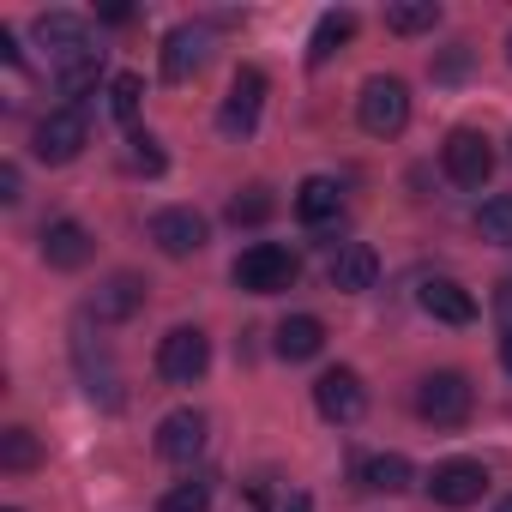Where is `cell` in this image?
I'll return each instance as SVG.
<instances>
[{
  "mask_svg": "<svg viewBox=\"0 0 512 512\" xmlns=\"http://www.w3.org/2000/svg\"><path fill=\"white\" fill-rule=\"evenodd\" d=\"M440 163H446V175H452L458 187H482V181L494 175V145H488L476 127H458V133H446Z\"/></svg>",
  "mask_w": 512,
  "mask_h": 512,
  "instance_id": "52a82bcc",
  "label": "cell"
},
{
  "mask_svg": "<svg viewBox=\"0 0 512 512\" xmlns=\"http://www.w3.org/2000/svg\"><path fill=\"white\" fill-rule=\"evenodd\" d=\"M85 109L79 103H67V109H49L43 121H37V157L43 163H73L79 151H85Z\"/></svg>",
  "mask_w": 512,
  "mask_h": 512,
  "instance_id": "9c48e42d",
  "label": "cell"
},
{
  "mask_svg": "<svg viewBox=\"0 0 512 512\" xmlns=\"http://www.w3.org/2000/svg\"><path fill=\"white\" fill-rule=\"evenodd\" d=\"M43 464V440L31 428H7L0 434V470H37Z\"/></svg>",
  "mask_w": 512,
  "mask_h": 512,
  "instance_id": "d4e9b609",
  "label": "cell"
},
{
  "mask_svg": "<svg viewBox=\"0 0 512 512\" xmlns=\"http://www.w3.org/2000/svg\"><path fill=\"white\" fill-rule=\"evenodd\" d=\"M326 350V326L314 320V314H290L284 326H278V356L284 362H308V356H320Z\"/></svg>",
  "mask_w": 512,
  "mask_h": 512,
  "instance_id": "d6986e66",
  "label": "cell"
},
{
  "mask_svg": "<svg viewBox=\"0 0 512 512\" xmlns=\"http://www.w3.org/2000/svg\"><path fill=\"white\" fill-rule=\"evenodd\" d=\"M332 290L338 296H362V290H374V278H380V253L368 247V241H344L338 253H332Z\"/></svg>",
  "mask_w": 512,
  "mask_h": 512,
  "instance_id": "9a60e30c",
  "label": "cell"
},
{
  "mask_svg": "<svg viewBox=\"0 0 512 512\" xmlns=\"http://www.w3.org/2000/svg\"><path fill=\"white\" fill-rule=\"evenodd\" d=\"M139 308H145V284H139L133 272L103 278V284H97V296L85 302V314H91L97 326H121V320H133Z\"/></svg>",
  "mask_w": 512,
  "mask_h": 512,
  "instance_id": "4fadbf2b",
  "label": "cell"
},
{
  "mask_svg": "<svg viewBox=\"0 0 512 512\" xmlns=\"http://www.w3.org/2000/svg\"><path fill=\"white\" fill-rule=\"evenodd\" d=\"M205 55H211V31H205V25H175V31L163 37V79H169V85H187V79L205 67Z\"/></svg>",
  "mask_w": 512,
  "mask_h": 512,
  "instance_id": "7c38bea8",
  "label": "cell"
},
{
  "mask_svg": "<svg viewBox=\"0 0 512 512\" xmlns=\"http://www.w3.org/2000/svg\"><path fill=\"white\" fill-rule=\"evenodd\" d=\"M127 145H133L127 157H133V169H139V175H163V151H157V139H151V133H133Z\"/></svg>",
  "mask_w": 512,
  "mask_h": 512,
  "instance_id": "f546056e",
  "label": "cell"
},
{
  "mask_svg": "<svg viewBox=\"0 0 512 512\" xmlns=\"http://www.w3.org/2000/svg\"><path fill=\"white\" fill-rule=\"evenodd\" d=\"M73 362H79V380H85L91 404L121 410V374H115V362H109V350H103V344L91 350V320H79V326H73Z\"/></svg>",
  "mask_w": 512,
  "mask_h": 512,
  "instance_id": "8992f818",
  "label": "cell"
},
{
  "mask_svg": "<svg viewBox=\"0 0 512 512\" xmlns=\"http://www.w3.org/2000/svg\"><path fill=\"white\" fill-rule=\"evenodd\" d=\"M284 512H314V500H308V494H290V506H284Z\"/></svg>",
  "mask_w": 512,
  "mask_h": 512,
  "instance_id": "d6a6232c",
  "label": "cell"
},
{
  "mask_svg": "<svg viewBox=\"0 0 512 512\" xmlns=\"http://www.w3.org/2000/svg\"><path fill=\"white\" fill-rule=\"evenodd\" d=\"M157 452H163L169 464H193V458L205 452V416H199V410H169V416L157 422Z\"/></svg>",
  "mask_w": 512,
  "mask_h": 512,
  "instance_id": "2e32d148",
  "label": "cell"
},
{
  "mask_svg": "<svg viewBox=\"0 0 512 512\" xmlns=\"http://www.w3.org/2000/svg\"><path fill=\"white\" fill-rule=\"evenodd\" d=\"M338 205H344V187L332 175H308L296 187V217L302 223H326V217H338Z\"/></svg>",
  "mask_w": 512,
  "mask_h": 512,
  "instance_id": "ffe728a7",
  "label": "cell"
},
{
  "mask_svg": "<svg viewBox=\"0 0 512 512\" xmlns=\"http://www.w3.org/2000/svg\"><path fill=\"white\" fill-rule=\"evenodd\" d=\"M205 368H211V338H205L199 326H175V332L157 344V374H163L169 386H193Z\"/></svg>",
  "mask_w": 512,
  "mask_h": 512,
  "instance_id": "5b68a950",
  "label": "cell"
},
{
  "mask_svg": "<svg viewBox=\"0 0 512 512\" xmlns=\"http://www.w3.org/2000/svg\"><path fill=\"white\" fill-rule=\"evenodd\" d=\"M97 253V241H91V229L85 223H73V217H55L49 229H43V260L55 266V272H79L85 260Z\"/></svg>",
  "mask_w": 512,
  "mask_h": 512,
  "instance_id": "5bb4252c",
  "label": "cell"
},
{
  "mask_svg": "<svg viewBox=\"0 0 512 512\" xmlns=\"http://www.w3.org/2000/svg\"><path fill=\"white\" fill-rule=\"evenodd\" d=\"M13 512H19V506H13Z\"/></svg>",
  "mask_w": 512,
  "mask_h": 512,
  "instance_id": "8d00e7d4",
  "label": "cell"
},
{
  "mask_svg": "<svg viewBox=\"0 0 512 512\" xmlns=\"http://www.w3.org/2000/svg\"><path fill=\"white\" fill-rule=\"evenodd\" d=\"M205 217L193 211V205H163L157 217H151V241L169 253V260H193V253L205 247Z\"/></svg>",
  "mask_w": 512,
  "mask_h": 512,
  "instance_id": "30bf717a",
  "label": "cell"
},
{
  "mask_svg": "<svg viewBox=\"0 0 512 512\" xmlns=\"http://www.w3.org/2000/svg\"><path fill=\"white\" fill-rule=\"evenodd\" d=\"M260 109H266V73L260 67H241L229 79V97L217 109V133L223 139H247L253 127H260Z\"/></svg>",
  "mask_w": 512,
  "mask_h": 512,
  "instance_id": "277c9868",
  "label": "cell"
},
{
  "mask_svg": "<svg viewBox=\"0 0 512 512\" xmlns=\"http://www.w3.org/2000/svg\"><path fill=\"white\" fill-rule=\"evenodd\" d=\"M356 37V13H326L320 25H314V43H308V67H326L344 43Z\"/></svg>",
  "mask_w": 512,
  "mask_h": 512,
  "instance_id": "44dd1931",
  "label": "cell"
},
{
  "mask_svg": "<svg viewBox=\"0 0 512 512\" xmlns=\"http://www.w3.org/2000/svg\"><path fill=\"white\" fill-rule=\"evenodd\" d=\"M97 79H103V49H91V55H73V61H61V67H55V85H61V97H85Z\"/></svg>",
  "mask_w": 512,
  "mask_h": 512,
  "instance_id": "cb8c5ba5",
  "label": "cell"
},
{
  "mask_svg": "<svg viewBox=\"0 0 512 512\" xmlns=\"http://www.w3.org/2000/svg\"><path fill=\"white\" fill-rule=\"evenodd\" d=\"M500 362H506V374H512V332L500 338Z\"/></svg>",
  "mask_w": 512,
  "mask_h": 512,
  "instance_id": "836d02e7",
  "label": "cell"
},
{
  "mask_svg": "<svg viewBox=\"0 0 512 512\" xmlns=\"http://www.w3.org/2000/svg\"><path fill=\"white\" fill-rule=\"evenodd\" d=\"M470 404H476V392H470V380L452 374V368L416 380V416L434 422V428H458V422L470 416Z\"/></svg>",
  "mask_w": 512,
  "mask_h": 512,
  "instance_id": "3957f363",
  "label": "cell"
},
{
  "mask_svg": "<svg viewBox=\"0 0 512 512\" xmlns=\"http://www.w3.org/2000/svg\"><path fill=\"white\" fill-rule=\"evenodd\" d=\"M428 494H434V506H476L488 494V470L476 458H446L428 476Z\"/></svg>",
  "mask_w": 512,
  "mask_h": 512,
  "instance_id": "8fae6325",
  "label": "cell"
},
{
  "mask_svg": "<svg viewBox=\"0 0 512 512\" xmlns=\"http://www.w3.org/2000/svg\"><path fill=\"white\" fill-rule=\"evenodd\" d=\"M266 217H272V193L266 187H247V193L229 199V223H266Z\"/></svg>",
  "mask_w": 512,
  "mask_h": 512,
  "instance_id": "f1b7e54d",
  "label": "cell"
},
{
  "mask_svg": "<svg viewBox=\"0 0 512 512\" xmlns=\"http://www.w3.org/2000/svg\"><path fill=\"white\" fill-rule=\"evenodd\" d=\"M37 43L49 49V61H73V55H91V25L79 13H43L37 19Z\"/></svg>",
  "mask_w": 512,
  "mask_h": 512,
  "instance_id": "e0dca14e",
  "label": "cell"
},
{
  "mask_svg": "<svg viewBox=\"0 0 512 512\" xmlns=\"http://www.w3.org/2000/svg\"><path fill=\"white\" fill-rule=\"evenodd\" d=\"M410 458L404 452H374L368 464H362V488H380V494H398V488H410Z\"/></svg>",
  "mask_w": 512,
  "mask_h": 512,
  "instance_id": "603a6c76",
  "label": "cell"
},
{
  "mask_svg": "<svg viewBox=\"0 0 512 512\" xmlns=\"http://www.w3.org/2000/svg\"><path fill=\"white\" fill-rule=\"evenodd\" d=\"M296 272H302V260H296L290 247H278V241H253L241 260H235V290H247V296H278V290L296 284Z\"/></svg>",
  "mask_w": 512,
  "mask_h": 512,
  "instance_id": "6da1fadb",
  "label": "cell"
},
{
  "mask_svg": "<svg viewBox=\"0 0 512 512\" xmlns=\"http://www.w3.org/2000/svg\"><path fill=\"white\" fill-rule=\"evenodd\" d=\"M440 25V7L434 0H392L386 7V31L392 37H422V31H434Z\"/></svg>",
  "mask_w": 512,
  "mask_h": 512,
  "instance_id": "7402d4cb",
  "label": "cell"
},
{
  "mask_svg": "<svg viewBox=\"0 0 512 512\" xmlns=\"http://www.w3.org/2000/svg\"><path fill=\"white\" fill-rule=\"evenodd\" d=\"M314 410H320L326 422H362V410H368L362 374H356V368H326V374L314 380Z\"/></svg>",
  "mask_w": 512,
  "mask_h": 512,
  "instance_id": "ba28073f",
  "label": "cell"
},
{
  "mask_svg": "<svg viewBox=\"0 0 512 512\" xmlns=\"http://www.w3.org/2000/svg\"><path fill=\"white\" fill-rule=\"evenodd\" d=\"M416 302H422V314L440 320V326H470V320H476V296H470L458 278H428Z\"/></svg>",
  "mask_w": 512,
  "mask_h": 512,
  "instance_id": "ac0fdd59",
  "label": "cell"
},
{
  "mask_svg": "<svg viewBox=\"0 0 512 512\" xmlns=\"http://www.w3.org/2000/svg\"><path fill=\"white\" fill-rule=\"evenodd\" d=\"M356 121H362V133H374V139L404 133V121H410V85L392 79V73H374V79L362 85V97H356Z\"/></svg>",
  "mask_w": 512,
  "mask_h": 512,
  "instance_id": "7a4b0ae2",
  "label": "cell"
},
{
  "mask_svg": "<svg viewBox=\"0 0 512 512\" xmlns=\"http://www.w3.org/2000/svg\"><path fill=\"white\" fill-rule=\"evenodd\" d=\"M157 512H211V482H175L157 500Z\"/></svg>",
  "mask_w": 512,
  "mask_h": 512,
  "instance_id": "83f0119b",
  "label": "cell"
},
{
  "mask_svg": "<svg viewBox=\"0 0 512 512\" xmlns=\"http://www.w3.org/2000/svg\"><path fill=\"white\" fill-rule=\"evenodd\" d=\"M25 199V175H19V163H0V205H19Z\"/></svg>",
  "mask_w": 512,
  "mask_h": 512,
  "instance_id": "4dcf8cb0",
  "label": "cell"
},
{
  "mask_svg": "<svg viewBox=\"0 0 512 512\" xmlns=\"http://www.w3.org/2000/svg\"><path fill=\"white\" fill-rule=\"evenodd\" d=\"M506 61H512V37H506Z\"/></svg>",
  "mask_w": 512,
  "mask_h": 512,
  "instance_id": "d590c367",
  "label": "cell"
},
{
  "mask_svg": "<svg viewBox=\"0 0 512 512\" xmlns=\"http://www.w3.org/2000/svg\"><path fill=\"white\" fill-rule=\"evenodd\" d=\"M139 97H145V79L139 73H115L109 79V115L115 121H133L139 115Z\"/></svg>",
  "mask_w": 512,
  "mask_h": 512,
  "instance_id": "4316f807",
  "label": "cell"
},
{
  "mask_svg": "<svg viewBox=\"0 0 512 512\" xmlns=\"http://www.w3.org/2000/svg\"><path fill=\"white\" fill-rule=\"evenodd\" d=\"M494 512H512V494H506V500H500V506H494Z\"/></svg>",
  "mask_w": 512,
  "mask_h": 512,
  "instance_id": "e575fe53",
  "label": "cell"
},
{
  "mask_svg": "<svg viewBox=\"0 0 512 512\" xmlns=\"http://www.w3.org/2000/svg\"><path fill=\"white\" fill-rule=\"evenodd\" d=\"M464 61H470V55H464V49H452V55H446L434 73H440V79H458V73H464Z\"/></svg>",
  "mask_w": 512,
  "mask_h": 512,
  "instance_id": "1f68e13d",
  "label": "cell"
},
{
  "mask_svg": "<svg viewBox=\"0 0 512 512\" xmlns=\"http://www.w3.org/2000/svg\"><path fill=\"white\" fill-rule=\"evenodd\" d=\"M476 235L494 241V247H512V193H494V199L476 211Z\"/></svg>",
  "mask_w": 512,
  "mask_h": 512,
  "instance_id": "484cf974",
  "label": "cell"
}]
</instances>
